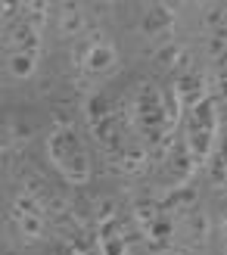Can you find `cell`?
I'll use <instances>...</instances> for the list:
<instances>
[{
  "label": "cell",
  "instance_id": "7",
  "mask_svg": "<svg viewBox=\"0 0 227 255\" xmlns=\"http://www.w3.org/2000/svg\"><path fill=\"white\" fill-rule=\"evenodd\" d=\"M6 53H41V34L28 19H19L16 25H9L6 31Z\"/></svg>",
  "mask_w": 227,
  "mask_h": 255
},
{
  "label": "cell",
  "instance_id": "14",
  "mask_svg": "<svg viewBox=\"0 0 227 255\" xmlns=\"http://www.w3.org/2000/svg\"><path fill=\"white\" fill-rule=\"evenodd\" d=\"M159 215H162V206H156V202H149V199L146 202H137V221H140L143 227H149Z\"/></svg>",
  "mask_w": 227,
  "mask_h": 255
},
{
  "label": "cell",
  "instance_id": "15",
  "mask_svg": "<svg viewBox=\"0 0 227 255\" xmlns=\"http://www.w3.org/2000/svg\"><path fill=\"white\" fill-rule=\"evenodd\" d=\"M174 53H178L174 47H165V50H159V66H174Z\"/></svg>",
  "mask_w": 227,
  "mask_h": 255
},
{
  "label": "cell",
  "instance_id": "11",
  "mask_svg": "<svg viewBox=\"0 0 227 255\" xmlns=\"http://www.w3.org/2000/svg\"><path fill=\"white\" fill-rule=\"evenodd\" d=\"M168 25H171V12L165 6H153L143 16V31L146 34H159V31H168Z\"/></svg>",
  "mask_w": 227,
  "mask_h": 255
},
{
  "label": "cell",
  "instance_id": "10",
  "mask_svg": "<svg viewBox=\"0 0 227 255\" xmlns=\"http://www.w3.org/2000/svg\"><path fill=\"white\" fill-rule=\"evenodd\" d=\"M6 66L22 81V78H31V72L37 66V56H31V53H6Z\"/></svg>",
  "mask_w": 227,
  "mask_h": 255
},
{
  "label": "cell",
  "instance_id": "4",
  "mask_svg": "<svg viewBox=\"0 0 227 255\" xmlns=\"http://www.w3.org/2000/svg\"><path fill=\"white\" fill-rule=\"evenodd\" d=\"M9 215H12V221H16V227H19V234H25L28 240L44 237V209H41L37 199L19 193L16 199H12V206H9Z\"/></svg>",
  "mask_w": 227,
  "mask_h": 255
},
{
  "label": "cell",
  "instance_id": "1",
  "mask_svg": "<svg viewBox=\"0 0 227 255\" xmlns=\"http://www.w3.org/2000/svg\"><path fill=\"white\" fill-rule=\"evenodd\" d=\"M47 149H50V159L53 165L62 171V177L72 184H87L91 181V156H87V146L81 143V137L72 131V128H56L47 140Z\"/></svg>",
  "mask_w": 227,
  "mask_h": 255
},
{
  "label": "cell",
  "instance_id": "3",
  "mask_svg": "<svg viewBox=\"0 0 227 255\" xmlns=\"http://www.w3.org/2000/svg\"><path fill=\"white\" fill-rule=\"evenodd\" d=\"M137 122H140V131L146 143H162L171 128L168 119V106H165V94L159 91L156 84H146L140 97H137Z\"/></svg>",
  "mask_w": 227,
  "mask_h": 255
},
{
  "label": "cell",
  "instance_id": "13",
  "mask_svg": "<svg viewBox=\"0 0 227 255\" xmlns=\"http://www.w3.org/2000/svg\"><path fill=\"white\" fill-rule=\"evenodd\" d=\"M112 116H115V112H112V106L106 103V97H91V100H87V119H91V125L97 128L100 122H106V119H112Z\"/></svg>",
  "mask_w": 227,
  "mask_h": 255
},
{
  "label": "cell",
  "instance_id": "8",
  "mask_svg": "<svg viewBox=\"0 0 227 255\" xmlns=\"http://www.w3.org/2000/svg\"><path fill=\"white\" fill-rule=\"evenodd\" d=\"M171 91H174V97H178V103L184 109H196L206 100V81H203L199 72H187V75H181V78L174 81Z\"/></svg>",
  "mask_w": 227,
  "mask_h": 255
},
{
  "label": "cell",
  "instance_id": "17",
  "mask_svg": "<svg viewBox=\"0 0 227 255\" xmlns=\"http://www.w3.org/2000/svg\"><path fill=\"white\" fill-rule=\"evenodd\" d=\"M221 224L227 227V202H224V209H221Z\"/></svg>",
  "mask_w": 227,
  "mask_h": 255
},
{
  "label": "cell",
  "instance_id": "19",
  "mask_svg": "<svg viewBox=\"0 0 227 255\" xmlns=\"http://www.w3.org/2000/svg\"><path fill=\"white\" fill-rule=\"evenodd\" d=\"M224 22H227V6H224Z\"/></svg>",
  "mask_w": 227,
  "mask_h": 255
},
{
  "label": "cell",
  "instance_id": "2",
  "mask_svg": "<svg viewBox=\"0 0 227 255\" xmlns=\"http://www.w3.org/2000/svg\"><path fill=\"white\" fill-rule=\"evenodd\" d=\"M184 143L193 152L196 162H209L212 156H215V143H218V100L206 97L196 109L187 112Z\"/></svg>",
  "mask_w": 227,
  "mask_h": 255
},
{
  "label": "cell",
  "instance_id": "5",
  "mask_svg": "<svg viewBox=\"0 0 227 255\" xmlns=\"http://www.w3.org/2000/svg\"><path fill=\"white\" fill-rule=\"evenodd\" d=\"M193 165H196V159H193V152L187 149V143H184V137L174 143V149L168 152V165H165V174H168V184L174 187V190H181V187H187V181H190V174H193Z\"/></svg>",
  "mask_w": 227,
  "mask_h": 255
},
{
  "label": "cell",
  "instance_id": "6",
  "mask_svg": "<svg viewBox=\"0 0 227 255\" xmlns=\"http://www.w3.org/2000/svg\"><path fill=\"white\" fill-rule=\"evenodd\" d=\"M97 243L103 255H128V234H124L121 221L112 218H100L97 224Z\"/></svg>",
  "mask_w": 227,
  "mask_h": 255
},
{
  "label": "cell",
  "instance_id": "12",
  "mask_svg": "<svg viewBox=\"0 0 227 255\" xmlns=\"http://www.w3.org/2000/svg\"><path fill=\"white\" fill-rule=\"evenodd\" d=\"M112 62H115V53H112V47H106V44H97V47H91V53H87V69L91 72H103Z\"/></svg>",
  "mask_w": 227,
  "mask_h": 255
},
{
  "label": "cell",
  "instance_id": "16",
  "mask_svg": "<svg viewBox=\"0 0 227 255\" xmlns=\"http://www.w3.org/2000/svg\"><path fill=\"white\" fill-rule=\"evenodd\" d=\"M218 87H221V97L227 100V69H218Z\"/></svg>",
  "mask_w": 227,
  "mask_h": 255
},
{
  "label": "cell",
  "instance_id": "9",
  "mask_svg": "<svg viewBox=\"0 0 227 255\" xmlns=\"http://www.w3.org/2000/svg\"><path fill=\"white\" fill-rule=\"evenodd\" d=\"M171 237H174V218L168 212H162L159 218L146 227V240H149V246L159 249V252H165L168 243H171Z\"/></svg>",
  "mask_w": 227,
  "mask_h": 255
},
{
  "label": "cell",
  "instance_id": "18",
  "mask_svg": "<svg viewBox=\"0 0 227 255\" xmlns=\"http://www.w3.org/2000/svg\"><path fill=\"white\" fill-rule=\"evenodd\" d=\"M159 255H181V252H174V249H165V252H159Z\"/></svg>",
  "mask_w": 227,
  "mask_h": 255
}]
</instances>
